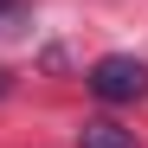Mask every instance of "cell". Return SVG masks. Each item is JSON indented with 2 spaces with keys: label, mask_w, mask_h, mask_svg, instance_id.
<instances>
[{
  "label": "cell",
  "mask_w": 148,
  "mask_h": 148,
  "mask_svg": "<svg viewBox=\"0 0 148 148\" xmlns=\"http://www.w3.org/2000/svg\"><path fill=\"white\" fill-rule=\"evenodd\" d=\"M90 90L103 97V103H135V97H148V64L129 58V52H110V58H97Z\"/></svg>",
  "instance_id": "1"
},
{
  "label": "cell",
  "mask_w": 148,
  "mask_h": 148,
  "mask_svg": "<svg viewBox=\"0 0 148 148\" xmlns=\"http://www.w3.org/2000/svg\"><path fill=\"white\" fill-rule=\"evenodd\" d=\"M77 148H135V135L122 129V122L97 116V122H84V129H77Z\"/></svg>",
  "instance_id": "2"
},
{
  "label": "cell",
  "mask_w": 148,
  "mask_h": 148,
  "mask_svg": "<svg viewBox=\"0 0 148 148\" xmlns=\"http://www.w3.org/2000/svg\"><path fill=\"white\" fill-rule=\"evenodd\" d=\"M0 13H13V0H0Z\"/></svg>",
  "instance_id": "3"
},
{
  "label": "cell",
  "mask_w": 148,
  "mask_h": 148,
  "mask_svg": "<svg viewBox=\"0 0 148 148\" xmlns=\"http://www.w3.org/2000/svg\"><path fill=\"white\" fill-rule=\"evenodd\" d=\"M0 90H7V84H0Z\"/></svg>",
  "instance_id": "4"
}]
</instances>
